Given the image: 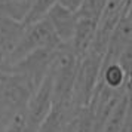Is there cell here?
Segmentation results:
<instances>
[{"instance_id":"1","label":"cell","mask_w":132,"mask_h":132,"mask_svg":"<svg viewBox=\"0 0 132 132\" xmlns=\"http://www.w3.org/2000/svg\"><path fill=\"white\" fill-rule=\"evenodd\" d=\"M33 89L22 77L13 73L0 76V132L27 105Z\"/></svg>"},{"instance_id":"2","label":"cell","mask_w":132,"mask_h":132,"mask_svg":"<svg viewBox=\"0 0 132 132\" xmlns=\"http://www.w3.org/2000/svg\"><path fill=\"white\" fill-rule=\"evenodd\" d=\"M62 45L60 37L56 36L52 24L49 22L48 18L43 16L42 19H37L31 24H27L25 31L18 45L15 46L11 55L7 56L9 64L12 65L25 55L34 52L37 49H48V48H58Z\"/></svg>"},{"instance_id":"3","label":"cell","mask_w":132,"mask_h":132,"mask_svg":"<svg viewBox=\"0 0 132 132\" xmlns=\"http://www.w3.org/2000/svg\"><path fill=\"white\" fill-rule=\"evenodd\" d=\"M60 46L58 48L37 49L34 52L25 55L24 58H21L19 61H16L15 64L11 65L9 73H13L19 77H22L34 92L39 88V85L42 83L45 76L48 74L51 64H52Z\"/></svg>"},{"instance_id":"4","label":"cell","mask_w":132,"mask_h":132,"mask_svg":"<svg viewBox=\"0 0 132 132\" xmlns=\"http://www.w3.org/2000/svg\"><path fill=\"white\" fill-rule=\"evenodd\" d=\"M45 18H48L49 22L52 24L56 36L60 37L61 43H68L71 40L73 31L76 27V21H77L76 12L64 7L60 3H55L48 11V13L45 15Z\"/></svg>"},{"instance_id":"5","label":"cell","mask_w":132,"mask_h":132,"mask_svg":"<svg viewBox=\"0 0 132 132\" xmlns=\"http://www.w3.org/2000/svg\"><path fill=\"white\" fill-rule=\"evenodd\" d=\"M25 27L27 24H24L22 21L0 15V55L2 56L7 60V56L21 40Z\"/></svg>"},{"instance_id":"6","label":"cell","mask_w":132,"mask_h":132,"mask_svg":"<svg viewBox=\"0 0 132 132\" xmlns=\"http://www.w3.org/2000/svg\"><path fill=\"white\" fill-rule=\"evenodd\" d=\"M96 27L98 22L89 18H79L76 21V27L73 31V37L68 42L73 52L77 55L79 58L89 49V46L94 42V37L96 34Z\"/></svg>"},{"instance_id":"7","label":"cell","mask_w":132,"mask_h":132,"mask_svg":"<svg viewBox=\"0 0 132 132\" xmlns=\"http://www.w3.org/2000/svg\"><path fill=\"white\" fill-rule=\"evenodd\" d=\"M107 0H83L82 5L76 11V16L79 18H89L94 21H100L102 11L105 7Z\"/></svg>"},{"instance_id":"8","label":"cell","mask_w":132,"mask_h":132,"mask_svg":"<svg viewBox=\"0 0 132 132\" xmlns=\"http://www.w3.org/2000/svg\"><path fill=\"white\" fill-rule=\"evenodd\" d=\"M60 0H33L28 12L24 18V24H31L37 19H42L48 11L54 6L55 3H58Z\"/></svg>"},{"instance_id":"9","label":"cell","mask_w":132,"mask_h":132,"mask_svg":"<svg viewBox=\"0 0 132 132\" xmlns=\"http://www.w3.org/2000/svg\"><path fill=\"white\" fill-rule=\"evenodd\" d=\"M82 2H83V0H60L58 3L62 5L64 7H67V9L73 11V12H76V11H77V7L82 5Z\"/></svg>"},{"instance_id":"10","label":"cell","mask_w":132,"mask_h":132,"mask_svg":"<svg viewBox=\"0 0 132 132\" xmlns=\"http://www.w3.org/2000/svg\"><path fill=\"white\" fill-rule=\"evenodd\" d=\"M9 70H11V64H9V61H7L5 56L0 55V76L9 73Z\"/></svg>"}]
</instances>
